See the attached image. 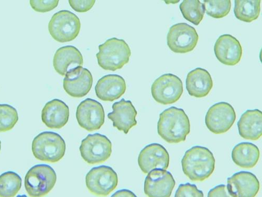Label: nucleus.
Returning a JSON list of instances; mask_svg holds the SVG:
<instances>
[{
  "instance_id": "18",
  "label": "nucleus",
  "mask_w": 262,
  "mask_h": 197,
  "mask_svg": "<svg viewBox=\"0 0 262 197\" xmlns=\"http://www.w3.org/2000/svg\"><path fill=\"white\" fill-rule=\"evenodd\" d=\"M113 112L107 115L113 125L126 135L130 129L137 124L136 117L138 113L132 102L122 99L113 105Z\"/></svg>"
},
{
  "instance_id": "36",
  "label": "nucleus",
  "mask_w": 262,
  "mask_h": 197,
  "mask_svg": "<svg viewBox=\"0 0 262 197\" xmlns=\"http://www.w3.org/2000/svg\"><path fill=\"white\" fill-rule=\"evenodd\" d=\"M2 150V142L0 141V151H1Z\"/></svg>"
},
{
  "instance_id": "13",
  "label": "nucleus",
  "mask_w": 262,
  "mask_h": 197,
  "mask_svg": "<svg viewBox=\"0 0 262 197\" xmlns=\"http://www.w3.org/2000/svg\"><path fill=\"white\" fill-rule=\"evenodd\" d=\"M176 182L166 170L155 169L148 173L144 191L148 197H170Z\"/></svg>"
},
{
  "instance_id": "15",
  "label": "nucleus",
  "mask_w": 262,
  "mask_h": 197,
  "mask_svg": "<svg viewBox=\"0 0 262 197\" xmlns=\"http://www.w3.org/2000/svg\"><path fill=\"white\" fill-rule=\"evenodd\" d=\"M138 164L145 174L157 169L166 170L169 164V156L163 145L152 143L147 145L141 151Z\"/></svg>"
},
{
  "instance_id": "2",
  "label": "nucleus",
  "mask_w": 262,
  "mask_h": 197,
  "mask_svg": "<svg viewBox=\"0 0 262 197\" xmlns=\"http://www.w3.org/2000/svg\"><path fill=\"white\" fill-rule=\"evenodd\" d=\"M182 166L184 173L191 181L203 182L214 171L215 159L207 147L195 146L186 151Z\"/></svg>"
},
{
  "instance_id": "5",
  "label": "nucleus",
  "mask_w": 262,
  "mask_h": 197,
  "mask_svg": "<svg viewBox=\"0 0 262 197\" xmlns=\"http://www.w3.org/2000/svg\"><path fill=\"white\" fill-rule=\"evenodd\" d=\"M57 175L54 169L46 164L32 167L25 177L26 190L30 197H43L54 187Z\"/></svg>"
},
{
  "instance_id": "4",
  "label": "nucleus",
  "mask_w": 262,
  "mask_h": 197,
  "mask_svg": "<svg viewBox=\"0 0 262 197\" xmlns=\"http://www.w3.org/2000/svg\"><path fill=\"white\" fill-rule=\"evenodd\" d=\"M32 149L33 156L37 160L55 163L63 158L67 145L58 134L43 132L34 138Z\"/></svg>"
},
{
  "instance_id": "17",
  "label": "nucleus",
  "mask_w": 262,
  "mask_h": 197,
  "mask_svg": "<svg viewBox=\"0 0 262 197\" xmlns=\"http://www.w3.org/2000/svg\"><path fill=\"white\" fill-rule=\"evenodd\" d=\"M227 188L235 197H255L260 184L255 175L252 172L242 171L228 179Z\"/></svg>"
},
{
  "instance_id": "29",
  "label": "nucleus",
  "mask_w": 262,
  "mask_h": 197,
  "mask_svg": "<svg viewBox=\"0 0 262 197\" xmlns=\"http://www.w3.org/2000/svg\"><path fill=\"white\" fill-rule=\"evenodd\" d=\"M204 6L207 14L215 18L226 16L230 12L231 3L230 0L224 1H204Z\"/></svg>"
},
{
  "instance_id": "10",
  "label": "nucleus",
  "mask_w": 262,
  "mask_h": 197,
  "mask_svg": "<svg viewBox=\"0 0 262 197\" xmlns=\"http://www.w3.org/2000/svg\"><path fill=\"white\" fill-rule=\"evenodd\" d=\"M199 36L191 26L180 23L170 27L167 36V46L174 53H187L198 45Z\"/></svg>"
},
{
  "instance_id": "20",
  "label": "nucleus",
  "mask_w": 262,
  "mask_h": 197,
  "mask_svg": "<svg viewBox=\"0 0 262 197\" xmlns=\"http://www.w3.org/2000/svg\"><path fill=\"white\" fill-rule=\"evenodd\" d=\"M70 109L62 101L55 99L45 105L41 112V120L50 128L59 129L69 121Z\"/></svg>"
},
{
  "instance_id": "14",
  "label": "nucleus",
  "mask_w": 262,
  "mask_h": 197,
  "mask_svg": "<svg viewBox=\"0 0 262 197\" xmlns=\"http://www.w3.org/2000/svg\"><path fill=\"white\" fill-rule=\"evenodd\" d=\"M64 76L63 89L71 97L82 98L91 91L93 77L89 70L79 67L69 71Z\"/></svg>"
},
{
  "instance_id": "35",
  "label": "nucleus",
  "mask_w": 262,
  "mask_h": 197,
  "mask_svg": "<svg viewBox=\"0 0 262 197\" xmlns=\"http://www.w3.org/2000/svg\"><path fill=\"white\" fill-rule=\"evenodd\" d=\"M16 197H28L26 195H18Z\"/></svg>"
},
{
  "instance_id": "3",
  "label": "nucleus",
  "mask_w": 262,
  "mask_h": 197,
  "mask_svg": "<svg viewBox=\"0 0 262 197\" xmlns=\"http://www.w3.org/2000/svg\"><path fill=\"white\" fill-rule=\"evenodd\" d=\"M96 57L100 67L106 71L115 72L127 63L131 55L129 46L123 39L112 38L99 46Z\"/></svg>"
},
{
  "instance_id": "16",
  "label": "nucleus",
  "mask_w": 262,
  "mask_h": 197,
  "mask_svg": "<svg viewBox=\"0 0 262 197\" xmlns=\"http://www.w3.org/2000/svg\"><path fill=\"white\" fill-rule=\"evenodd\" d=\"M214 51L216 58L228 65L237 64L243 56L241 43L230 34H224L218 38L215 43Z\"/></svg>"
},
{
  "instance_id": "33",
  "label": "nucleus",
  "mask_w": 262,
  "mask_h": 197,
  "mask_svg": "<svg viewBox=\"0 0 262 197\" xmlns=\"http://www.w3.org/2000/svg\"><path fill=\"white\" fill-rule=\"evenodd\" d=\"M208 197H235L229 191L227 186L220 185L211 189L208 192Z\"/></svg>"
},
{
  "instance_id": "28",
  "label": "nucleus",
  "mask_w": 262,
  "mask_h": 197,
  "mask_svg": "<svg viewBox=\"0 0 262 197\" xmlns=\"http://www.w3.org/2000/svg\"><path fill=\"white\" fill-rule=\"evenodd\" d=\"M18 120L16 108L7 104H0V133L11 130Z\"/></svg>"
},
{
  "instance_id": "24",
  "label": "nucleus",
  "mask_w": 262,
  "mask_h": 197,
  "mask_svg": "<svg viewBox=\"0 0 262 197\" xmlns=\"http://www.w3.org/2000/svg\"><path fill=\"white\" fill-rule=\"evenodd\" d=\"M260 156L258 148L249 142L240 143L232 151V159L238 166L246 169L253 168L257 164Z\"/></svg>"
},
{
  "instance_id": "34",
  "label": "nucleus",
  "mask_w": 262,
  "mask_h": 197,
  "mask_svg": "<svg viewBox=\"0 0 262 197\" xmlns=\"http://www.w3.org/2000/svg\"><path fill=\"white\" fill-rule=\"evenodd\" d=\"M111 197H137V196L133 191L124 189L116 191Z\"/></svg>"
},
{
  "instance_id": "22",
  "label": "nucleus",
  "mask_w": 262,
  "mask_h": 197,
  "mask_svg": "<svg viewBox=\"0 0 262 197\" xmlns=\"http://www.w3.org/2000/svg\"><path fill=\"white\" fill-rule=\"evenodd\" d=\"M186 86L190 96L198 98H203L207 96L211 91L213 81L207 70L196 68L188 74Z\"/></svg>"
},
{
  "instance_id": "27",
  "label": "nucleus",
  "mask_w": 262,
  "mask_h": 197,
  "mask_svg": "<svg viewBox=\"0 0 262 197\" xmlns=\"http://www.w3.org/2000/svg\"><path fill=\"white\" fill-rule=\"evenodd\" d=\"M23 180L13 171L0 175V197H14L21 187Z\"/></svg>"
},
{
  "instance_id": "9",
  "label": "nucleus",
  "mask_w": 262,
  "mask_h": 197,
  "mask_svg": "<svg viewBox=\"0 0 262 197\" xmlns=\"http://www.w3.org/2000/svg\"><path fill=\"white\" fill-rule=\"evenodd\" d=\"M183 84L177 76L166 74L157 79L151 87L152 97L158 103L164 105L177 102L183 93Z\"/></svg>"
},
{
  "instance_id": "31",
  "label": "nucleus",
  "mask_w": 262,
  "mask_h": 197,
  "mask_svg": "<svg viewBox=\"0 0 262 197\" xmlns=\"http://www.w3.org/2000/svg\"><path fill=\"white\" fill-rule=\"evenodd\" d=\"M30 4L32 8L38 12H47L51 11L56 8L59 1H34L31 0Z\"/></svg>"
},
{
  "instance_id": "8",
  "label": "nucleus",
  "mask_w": 262,
  "mask_h": 197,
  "mask_svg": "<svg viewBox=\"0 0 262 197\" xmlns=\"http://www.w3.org/2000/svg\"><path fill=\"white\" fill-rule=\"evenodd\" d=\"M85 184L92 193L106 196L117 187L118 174L111 167L102 165L94 167L86 175Z\"/></svg>"
},
{
  "instance_id": "32",
  "label": "nucleus",
  "mask_w": 262,
  "mask_h": 197,
  "mask_svg": "<svg viewBox=\"0 0 262 197\" xmlns=\"http://www.w3.org/2000/svg\"><path fill=\"white\" fill-rule=\"evenodd\" d=\"M95 3L96 1H69V4L73 9L81 13L90 11L94 7Z\"/></svg>"
},
{
  "instance_id": "11",
  "label": "nucleus",
  "mask_w": 262,
  "mask_h": 197,
  "mask_svg": "<svg viewBox=\"0 0 262 197\" xmlns=\"http://www.w3.org/2000/svg\"><path fill=\"white\" fill-rule=\"evenodd\" d=\"M236 120V114L229 103L221 102L211 106L206 114L205 123L207 128L215 135H221L228 131Z\"/></svg>"
},
{
  "instance_id": "7",
  "label": "nucleus",
  "mask_w": 262,
  "mask_h": 197,
  "mask_svg": "<svg viewBox=\"0 0 262 197\" xmlns=\"http://www.w3.org/2000/svg\"><path fill=\"white\" fill-rule=\"evenodd\" d=\"M112 143L106 137L99 134L90 135L79 147L83 160L90 165L102 163L111 158Z\"/></svg>"
},
{
  "instance_id": "6",
  "label": "nucleus",
  "mask_w": 262,
  "mask_h": 197,
  "mask_svg": "<svg viewBox=\"0 0 262 197\" xmlns=\"http://www.w3.org/2000/svg\"><path fill=\"white\" fill-rule=\"evenodd\" d=\"M81 29L79 17L68 10H61L53 15L49 24L51 35L59 42L71 41L78 35Z\"/></svg>"
},
{
  "instance_id": "12",
  "label": "nucleus",
  "mask_w": 262,
  "mask_h": 197,
  "mask_svg": "<svg viewBox=\"0 0 262 197\" xmlns=\"http://www.w3.org/2000/svg\"><path fill=\"white\" fill-rule=\"evenodd\" d=\"M76 118L80 126L89 132L99 129L105 120L103 107L95 100L86 99L78 106Z\"/></svg>"
},
{
  "instance_id": "23",
  "label": "nucleus",
  "mask_w": 262,
  "mask_h": 197,
  "mask_svg": "<svg viewBox=\"0 0 262 197\" xmlns=\"http://www.w3.org/2000/svg\"><path fill=\"white\" fill-rule=\"evenodd\" d=\"M238 133L243 138L258 140L262 136V113L258 110H248L237 122Z\"/></svg>"
},
{
  "instance_id": "19",
  "label": "nucleus",
  "mask_w": 262,
  "mask_h": 197,
  "mask_svg": "<svg viewBox=\"0 0 262 197\" xmlns=\"http://www.w3.org/2000/svg\"><path fill=\"white\" fill-rule=\"evenodd\" d=\"M126 90V82L121 76L110 74L100 78L96 86L97 97L103 101L113 102L121 97Z\"/></svg>"
},
{
  "instance_id": "1",
  "label": "nucleus",
  "mask_w": 262,
  "mask_h": 197,
  "mask_svg": "<svg viewBox=\"0 0 262 197\" xmlns=\"http://www.w3.org/2000/svg\"><path fill=\"white\" fill-rule=\"evenodd\" d=\"M158 131L159 136L168 143L184 142L190 132L189 118L183 108L170 107L160 114Z\"/></svg>"
},
{
  "instance_id": "21",
  "label": "nucleus",
  "mask_w": 262,
  "mask_h": 197,
  "mask_svg": "<svg viewBox=\"0 0 262 197\" xmlns=\"http://www.w3.org/2000/svg\"><path fill=\"white\" fill-rule=\"evenodd\" d=\"M83 57L80 52L73 46H65L56 52L53 65L57 73L64 76L69 71L78 67H82Z\"/></svg>"
},
{
  "instance_id": "30",
  "label": "nucleus",
  "mask_w": 262,
  "mask_h": 197,
  "mask_svg": "<svg viewBox=\"0 0 262 197\" xmlns=\"http://www.w3.org/2000/svg\"><path fill=\"white\" fill-rule=\"evenodd\" d=\"M174 197H204V195L195 185L186 183L179 186Z\"/></svg>"
},
{
  "instance_id": "26",
  "label": "nucleus",
  "mask_w": 262,
  "mask_h": 197,
  "mask_svg": "<svg viewBox=\"0 0 262 197\" xmlns=\"http://www.w3.org/2000/svg\"><path fill=\"white\" fill-rule=\"evenodd\" d=\"M186 19L195 26H199L203 19L205 10L204 4L199 0H186L180 6Z\"/></svg>"
},
{
  "instance_id": "25",
  "label": "nucleus",
  "mask_w": 262,
  "mask_h": 197,
  "mask_svg": "<svg viewBox=\"0 0 262 197\" xmlns=\"http://www.w3.org/2000/svg\"><path fill=\"white\" fill-rule=\"evenodd\" d=\"M260 3L259 0H236L235 1L234 15L240 20L247 23H252L259 15Z\"/></svg>"
}]
</instances>
